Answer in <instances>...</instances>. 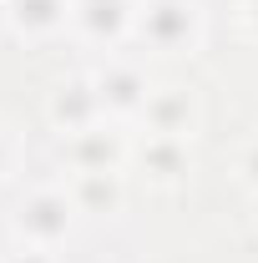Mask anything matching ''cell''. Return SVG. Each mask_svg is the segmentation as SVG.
<instances>
[{"instance_id": "obj_1", "label": "cell", "mask_w": 258, "mask_h": 263, "mask_svg": "<svg viewBox=\"0 0 258 263\" xmlns=\"http://www.w3.org/2000/svg\"><path fill=\"white\" fill-rule=\"evenodd\" d=\"M137 21L157 51H177V46H193L197 35V5L193 0H147Z\"/></svg>"}, {"instance_id": "obj_2", "label": "cell", "mask_w": 258, "mask_h": 263, "mask_svg": "<svg viewBox=\"0 0 258 263\" xmlns=\"http://www.w3.org/2000/svg\"><path fill=\"white\" fill-rule=\"evenodd\" d=\"M71 208L76 202H66L61 193H35L26 208H21V233L35 238V243H56L66 228H71Z\"/></svg>"}, {"instance_id": "obj_3", "label": "cell", "mask_w": 258, "mask_h": 263, "mask_svg": "<svg viewBox=\"0 0 258 263\" xmlns=\"http://www.w3.org/2000/svg\"><path fill=\"white\" fill-rule=\"evenodd\" d=\"M97 97H101V106H112V111H137V106L147 101V81H142L132 66H106L97 76Z\"/></svg>"}, {"instance_id": "obj_4", "label": "cell", "mask_w": 258, "mask_h": 263, "mask_svg": "<svg viewBox=\"0 0 258 263\" xmlns=\"http://www.w3.org/2000/svg\"><path fill=\"white\" fill-rule=\"evenodd\" d=\"M71 15H76V26H81L86 35L106 41V35H117L132 21V5H127V0H76Z\"/></svg>"}, {"instance_id": "obj_5", "label": "cell", "mask_w": 258, "mask_h": 263, "mask_svg": "<svg viewBox=\"0 0 258 263\" xmlns=\"http://www.w3.org/2000/svg\"><path fill=\"white\" fill-rule=\"evenodd\" d=\"M66 157L76 162V172H112V162H117V142L101 137L97 127H81V132H71Z\"/></svg>"}, {"instance_id": "obj_6", "label": "cell", "mask_w": 258, "mask_h": 263, "mask_svg": "<svg viewBox=\"0 0 258 263\" xmlns=\"http://www.w3.org/2000/svg\"><path fill=\"white\" fill-rule=\"evenodd\" d=\"M142 111H147L152 132H162V137H182L188 122H193V101L182 97V91H157V97L142 101Z\"/></svg>"}, {"instance_id": "obj_7", "label": "cell", "mask_w": 258, "mask_h": 263, "mask_svg": "<svg viewBox=\"0 0 258 263\" xmlns=\"http://www.w3.org/2000/svg\"><path fill=\"white\" fill-rule=\"evenodd\" d=\"M142 162L152 167V177L172 182V177L188 172V142H182V137H162V132H152V142L142 147Z\"/></svg>"}, {"instance_id": "obj_8", "label": "cell", "mask_w": 258, "mask_h": 263, "mask_svg": "<svg viewBox=\"0 0 258 263\" xmlns=\"http://www.w3.org/2000/svg\"><path fill=\"white\" fill-rule=\"evenodd\" d=\"M66 15V0H10V21L21 26V31H51V26H61Z\"/></svg>"}, {"instance_id": "obj_9", "label": "cell", "mask_w": 258, "mask_h": 263, "mask_svg": "<svg viewBox=\"0 0 258 263\" xmlns=\"http://www.w3.org/2000/svg\"><path fill=\"white\" fill-rule=\"evenodd\" d=\"M76 208H117V172H76V197H71Z\"/></svg>"}, {"instance_id": "obj_10", "label": "cell", "mask_w": 258, "mask_h": 263, "mask_svg": "<svg viewBox=\"0 0 258 263\" xmlns=\"http://www.w3.org/2000/svg\"><path fill=\"white\" fill-rule=\"evenodd\" d=\"M243 177H248V182L258 187V142L248 147V152H243Z\"/></svg>"}, {"instance_id": "obj_11", "label": "cell", "mask_w": 258, "mask_h": 263, "mask_svg": "<svg viewBox=\"0 0 258 263\" xmlns=\"http://www.w3.org/2000/svg\"><path fill=\"white\" fill-rule=\"evenodd\" d=\"M10 263H51V258H46L41 248H26V253H15V258H10Z\"/></svg>"}, {"instance_id": "obj_12", "label": "cell", "mask_w": 258, "mask_h": 263, "mask_svg": "<svg viewBox=\"0 0 258 263\" xmlns=\"http://www.w3.org/2000/svg\"><path fill=\"white\" fill-rule=\"evenodd\" d=\"M248 21H253V31H258V0H248Z\"/></svg>"}, {"instance_id": "obj_13", "label": "cell", "mask_w": 258, "mask_h": 263, "mask_svg": "<svg viewBox=\"0 0 258 263\" xmlns=\"http://www.w3.org/2000/svg\"><path fill=\"white\" fill-rule=\"evenodd\" d=\"M0 172H5V142H0Z\"/></svg>"}]
</instances>
